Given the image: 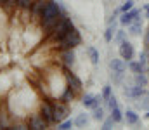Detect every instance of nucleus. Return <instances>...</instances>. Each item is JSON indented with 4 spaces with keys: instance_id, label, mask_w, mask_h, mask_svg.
I'll return each instance as SVG.
<instances>
[{
    "instance_id": "1",
    "label": "nucleus",
    "mask_w": 149,
    "mask_h": 130,
    "mask_svg": "<svg viewBox=\"0 0 149 130\" xmlns=\"http://www.w3.org/2000/svg\"><path fill=\"white\" fill-rule=\"evenodd\" d=\"M80 43H81V35H80V31L76 28H73L61 42L57 43V47H59V50H64V49H74Z\"/></svg>"
},
{
    "instance_id": "2",
    "label": "nucleus",
    "mask_w": 149,
    "mask_h": 130,
    "mask_svg": "<svg viewBox=\"0 0 149 130\" xmlns=\"http://www.w3.org/2000/svg\"><path fill=\"white\" fill-rule=\"evenodd\" d=\"M52 106H54V123L64 122L68 118V113H70L68 104L63 102V101H59V102H52Z\"/></svg>"
},
{
    "instance_id": "3",
    "label": "nucleus",
    "mask_w": 149,
    "mask_h": 130,
    "mask_svg": "<svg viewBox=\"0 0 149 130\" xmlns=\"http://www.w3.org/2000/svg\"><path fill=\"white\" fill-rule=\"evenodd\" d=\"M40 115L45 118V122L49 125H54V106L50 101H43L40 102Z\"/></svg>"
},
{
    "instance_id": "4",
    "label": "nucleus",
    "mask_w": 149,
    "mask_h": 130,
    "mask_svg": "<svg viewBox=\"0 0 149 130\" xmlns=\"http://www.w3.org/2000/svg\"><path fill=\"white\" fill-rule=\"evenodd\" d=\"M45 3H47V0H35V2L31 3V7H30V17H31L33 23H40L42 10H43Z\"/></svg>"
},
{
    "instance_id": "5",
    "label": "nucleus",
    "mask_w": 149,
    "mask_h": 130,
    "mask_svg": "<svg viewBox=\"0 0 149 130\" xmlns=\"http://www.w3.org/2000/svg\"><path fill=\"white\" fill-rule=\"evenodd\" d=\"M118 52H120V57H121L123 61H132V59H134V54H135L132 43L127 42V40H121V42H120Z\"/></svg>"
},
{
    "instance_id": "6",
    "label": "nucleus",
    "mask_w": 149,
    "mask_h": 130,
    "mask_svg": "<svg viewBox=\"0 0 149 130\" xmlns=\"http://www.w3.org/2000/svg\"><path fill=\"white\" fill-rule=\"evenodd\" d=\"M28 127L33 130H43L49 127V123L45 122V118L40 115V113H37V115H31L30 116V120H28Z\"/></svg>"
},
{
    "instance_id": "7",
    "label": "nucleus",
    "mask_w": 149,
    "mask_h": 130,
    "mask_svg": "<svg viewBox=\"0 0 149 130\" xmlns=\"http://www.w3.org/2000/svg\"><path fill=\"white\" fill-rule=\"evenodd\" d=\"M59 57H61V63L64 64V68H73L74 66L76 56H74L73 49H64V50H61V52H59Z\"/></svg>"
},
{
    "instance_id": "8",
    "label": "nucleus",
    "mask_w": 149,
    "mask_h": 130,
    "mask_svg": "<svg viewBox=\"0 0 149 130\" xmlns=\"http://www.w3.org/2000/svg\"><path fill=\"white\" fill-rule=\"evenodd\" d=\"M64 76H66V85L68 87H71L73 90H76V92H80L81 90V80L74 75V73H71L70 71V68H66V73H64Z\"/></svg>"
},
{
    "instance_id": "9",
    "label": "nucleus",
    "mask_w": 149,
    "mask_h": 130,
    "mask_svg": "<svg viewBox=\"0 0 149 130\" xmlns=\"http://www.w3.org/2000/svg\"><path fill=\"white\" fill-rule=\"evenodd\" d=\"M144 92H146V90H144V87H142V85H137V83H134L132 87H127V88L123 90L125 97H130V99H139Z\"/></svg>"
},
{
    "instance_id": "10",
    "label": "nucleus",
    "mask_w": 149,
    "mask_h": 130,
    "mask_svg": "<svg viewBox=\"0 0 149 130\" xmlns=\"http://www.w3.org/2000/svg\"><path fill=\"white\" fill-rule=\"evenodd\" d=\"M141 12L137 10V9H130V10H127V12H121V16H120V23H121V26H128L137 16H139Z\"/></svg>"
},
{
    "instance_id": "11",
    "label": "nucleus",
    "mask_w": 149,
    "mask_h": 130,
    "mask_svg": "<svg viewBox=\"0 0 149 130\" xmlns=\"http://www.w3.org/2000/svg\"><path fill=\"white\" fill-rule=\"evenodd\" d=\"M141 31H142V19L137 16V17L128 24V33H130L132 37H139V35H141Z\"/></svg>"
},
{
    "instance_id": "12",
    "label": "nucleus",
    "mask_w": 149,
    "mask_h": 130,
    "mask_svg": "<svg viewBox=\"0 0 149 130\" xmlns=\"http://www.w3.org/2000/svg\"><path fill=\"white\" fill-rule=\"evenodd\" d=\"M109 68H111V71H114V73H125V70H127L123 59H111L109 61Z\"/></svg>"
},
{
    "instance_id": "13",
    "label": "nucleus",
    "mask_w": 149,
    "mask_h": 130,
    "mask_svg": "<svg viewBox=\"0 0 149 130\" xmlns=\"http://www.w3.org/2000/svg\"><path fill=\"white\" fill-rule=\"evenodd\" d=\"M9 127H12V123L9 120V113H7V108L3 104V108L0 109V129H9Z\"/></svg>"
},
{
    "instance_id": "14",
    "label": "nucleus",
    "mask_w": 149,
    "mask_h": 130,
    "mask_svg": "<svg viewBox=\"0 0 149 130\" xmlns=\"http://www.w3.org/2000/svg\"><path fill=\"white\" fill-rule=\"evenodd\" d=\"M76 95H78V92H76V90H73L71 87H66V90H64V92H63V95H61V101H63V102H66V104H70Z\"/></svg>"
},
{
    "instance_id": "15",
    "label": "nucleus",
    "mask_w": 149,
    "mask_h": 130,
    "mask_svg": "<svg viewBox=\"0 0 149 130\" xmlns=\"http://www.w3.org/2000/svg\"><path fill=\"white\" fill-rule=\"evenodd\" d=\"M135 104H137V108L139 109H146V111H149V94H142L137 101H135Z\"/></svg>"
},
{
    "instance_id": "16",
    "label": "nucleus",
    "mask_w": 149,
    "mask_h": 130,
    "mask_svg": "<svg viewBox=\"0 0 149 130\" xmlns=\"http://www.w3.org/2000/svg\"><path fill=\"white\" fill-rule=\"evenodd\" d=\"M87 54H88V59H90L92 64H99V50H97L95 47L88 45V47H87Z\"/></svg>"
},
{
    "instance_id": "17",
    "label": "nucleus",
    "mask_w": 149,
    "mask_h": 130,
    "mask_svg": "<svg viewBox=\"0 0 149 130\" xmlns=\"http://www.w3.org/2000/svg\"><path fill=\"white\" fill-rule=\"evenodd\" d=\"M125 120H127L128 125H137L139 123V115L135 111H132V109H127L125 111Z\"/></svg>"
},
{
    "instance_id": "18",
    "label": "nucleus",
    "mask_w": 149,
    "mask_h": 130,
    "mask_svg": "<svg viewBox=\"0 0 149 130\" xmlns=\"http://www.w3.org/2000/svg\"><path fill=\"white\" fill-rule=\"evenodd\" d=\"M114 33H116V24H114V19H113L111 23H109V26L106 28V31H104V40L106 42H113Z\"/></svg>"
},
{
    "instance_id": "19",
    "label": "nucleus",
    "mask_w": 149,
    "mask_h": 130,
    "mask_svg": "<svg viewBox=\"0 0 149 130\" xmlns=\"http://www.w3.org/2000/svg\"><path fill=\"white\" fill-rule=\"evenodd\" d=\"M88 122H90V118H88V115H85V113H81V115H78V116L74 118V125H76V127H87Z\"/></svg>"
},
{
    "instance_id": "20",
    "label": "nucleus",
    "mask_w": 149,
    "mask_h": 130,
    "mask_svg": "<svg viewBox=\"0 0 149 130\" xmlns=\"http://www.w3.org/2000/svg\"><path fill=\"white\" fill-rule=\"evenodd\" d=\"M111 116H113V120H114L116 123H120V122H123V120H125V113H121V109H120L118 106L111 109Z\"/></svg>"
},
{
    "instance_id": "21",
    "label": "nucleus",
    "mask_w": 149,
    "mask_h": 130,
    "mask_svg": "<svg viewBox=\"0 0 149 130\" xmlns=\"http://www.w3.org/2000/svg\"><path fill=\"white\" fill-rule=\"evenodd\" d=\"M128 68L134 73H144V64H141L139 61H128Z\"/></svg>"
},
{
    "instance_id": "22",
    "label": "nucleus",
    "mask_w": 149,
    "mask_h": 130,
    "mask_svg": "<svg viewBox=\"0 0 149 130\" xmlns=\"http://www.w3.org/2000/svg\"><path fill=\"white\" fill-rule=\"evenodd\" d=\"M94 99H95V95L94 94H85L83 97H81V104L85 106V108H92V102H94Z\"/></svg>"
},
{
    "instance_id": "23",
    "label": "nucleus",
    "mask_w": 149,
    "mask_h": 130,
    "mask_svg": "<svg viewBox=\"0 0 149 130\" xmlns=\"http://www.w3.org/2000/svg\"><path fill=\"white\" fill-rule=\"evenodd\" d=\"M2 9H5L7 12H12L14 9H17V0H3Z\"/></svg>"
},
{
    "instance_id": "24",
    "label": "nucleus",
    "mask_w": 149,
    "mask_h": 130,
    "mask_svg": "<svg viewBox=\"0 0 149 130\" xmlns=\"http://www.w3.org/2000/svg\"><path fill=\"white\" fill-rule=\"evenodd\" d=\"M94 113H92V118L95 120V122H102L104 120V109L99 106V108H95V109H92Z\"/></svg>"
},
{
    "instance_id": "25",
    "label": "nucleus",
    "mask_w": 149,
    "mask_h": 130,
    "mask_svg": "<svg viewBox=\"0 0 149 130\" xmlns=\"http://www.w3.org/2000/svg\"><path fill=\"white\" fill-rule=\"evenodd\" d=\"M134 82H135L137 85H142V87L148 85V78H146V75H144V73H135V78H134Z\"/></svg>"
},
{
    "instance_id": "26",
    "label": "nucleus",
    "mask_w": 149,
    "mask_h": 130,
    "mask_svg": "<svg viewBox=\"0 0 149 130\" xmlns=\"http://www.w3.org/2000/svg\"><path fill=\"white\" fill-rule=\"evenodd\" d=\"M33 2H35V0H17V9H21V10H30V7H31Z\"/></svg>"
},
{
    "instance_id": "27",
    "label": "nucleus",
    "mask_w": 149,
    "mask_h": 130,
    "mask_svg": "<svg viewBox=\"0 0 149 130\" xmlns=\"http://www.w3.org/2000/svg\"><path fill=\"white\" fill-rule=\"evenodd\" d=\"M123 75L125 73H114V71H111V80L114 85H120L121 83V80H123Z\"/></svg>"
},
{
    "instance_id": "28",
    "label": "nucleus",
    "mask_w": 149,
    "mask_h": 130,
    "mask_svg": "<svg viewBox=\"0 0 149 130\" xmlns=\"http://www.w3.org/2000/svg\"><path fill=\"white\" fill-rule=\"evenodd\" d=\"M116 122L113 120V116H109V118H104L102 120V129L104 130H109V129H113V125H114Z\"/></svg>"
},
{
    "instance_id": "29",
    "label": "nucleus",
    "mask_w": 149,
    "mask_h": 130,
    "mask_svg": "<svg viewBox=\"0 0 149 130\" xmlns=\"http://www.w3.org/2000/svg\"><path fill=\"white\" fill-rule=\"evenodd\" d=\"M73 125H74V120H64V122L59 123V130H68V129H71Z\"/></svg>"
},
{
    "instance_id": "30",
    "label": "nucleus",
    "mask_w": 149,
    "mask_h": 130,
    "mask_svg": "<svg viewBox=\"0 0 149 130\" xmlns=\"http://www.w3.org/2000/svg\"><path fill=\"white\" fill-rule=\"evenodd\" d=\"M106 104H108V108H109V109H113V108H116V106H118V99L111 94V95L106 99Z\"/></svg>"
},
{
    "instance_id": "31",
    "label": "nucleus",
    "mask_w": 149,
    "mask_h": 130,
    "mask_svg": "<svg viewBox=\"0 0 149 130\" xmlns=\"http://www.w3.org/2000/svg\"><path fill=\"white\" fill-rule=\"evenodd\" d=\"M130 9H134V0H127V2L120 7L121 12H127V10H130Z\"/></svg>"
},
{
    "instance_id": "32",
    "label": "nucleus",
    "mask_w": 149,
    "mask_h": 130,
    "mask_svg": "<svg viewBox=\"0 0 149 130\" xmlns=\"http://www.w3.org/2000/svg\"><path fill=\"white\" fill-rule=\"evenodd\" d=\"M123 37H125V31H123V30H116V33H114V38H113V40L121 42V40H123Z\"/></svg>"
},
{
    "instance_id": "33",
    "label": "nucleus",
    "mask_w": 149,
    "mask_h": 130,
    "mask_svg": "<svg viewBox=\"0 0 149 130\" xmlns=\"http://www.w3.org/2000/svg\"><path fill=\"white\" fill-rule=\"evenodd\" d=\"M102 99H104L102 95H95V99H94V102H92V108H90V109H95V108H99Z\"/></svg>"
},
{
    "instance_id": "34",
    "label": "nucleus",
    "mask_w": 149,
    "mask_h": 130,
    "mask_svg": "<svg viewBox=\"0 0 149 130\" xmlns=\"http://www.w3.org/2000/svg\"><path fill=\"white\" fill-rule=\"evenodd\" d=\"M109 95H111V85H106L104 88H102V97H104V99H108Z\"/></svg>"
},
{
    "instance_id": "35",
    "label": "nucleus",
    "mask_w": 149,
    "mask_h": 130,
    "mask_svg": "<svg viewBox=\"0 0 149 130\" xmlns=\"http://www.w3.org/2000/svg\"><path fill=\"white\" fill-rule=\"evenodd\" d=\"M146 57H148V52H142V54L139 56V63H141V64H146Z\"/></svg>"
},
{
    "instance_id": "36",
    "label": "nucleus",
    "mask_w": 149,
    "mask_h": 130,
    "mask_svg": "<svg viewBox=\"0 0 149 130\" xmlns=\"http://www.w3.org/2000/svg\"><path fill=\"white\" fill-rule=\"evenodd\" d=\"M142 10H144V14H146V17L149 19V3H146V5H144V9H142Z\"/></svg>"
},
{
    "instance_id": "37",
    "label": "nucleus",
    "mask_w": 149,
    "mask_h": 130,
    "mask_svg": "<svg viewBox=\"0 0 149 130\" xmlns=\"http://www.w3.org/2000/svg\"><path fill=\"white\" fill-rule=\"evenodd\" d=\"M146 118H148V120H149V111H148V113H146Z\"/></svg>"
}]
</instances>
